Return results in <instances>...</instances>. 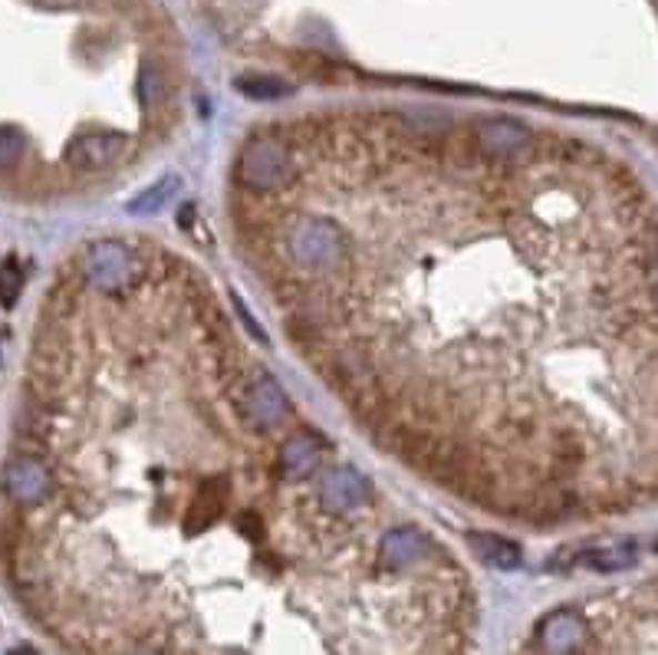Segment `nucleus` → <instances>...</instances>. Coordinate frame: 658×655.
Returning <instances> with one entry per match:
<instances>
[{
  "label": "nucleus",
  "mask_w": 658,
  "mask_h": 655,
  "mask_svg": "<svg viewBox=\"0 0 658 655\" xmlns=\"http://www.w3.org/2000/svg\"><path fill=\"white\" fill-rule=\"evenodd\" d=\"M277 188H237L254 274L296 350L382 449L487 511L583 504L566 356L573 145L487 152L470 125L346 112L277 122Z\"/></svg>",
  "instance_id": "obj_1"
},
{
  "label": "nucleus",
  "mask_w": 658,
  "mask_h": 655,
  "mask_svg": "<svg viewBox=\"0 0 658 655\" xmlns=\"http://www.w3.org/2000/svg\"><path fill=\"white\" fill-rule=\"evenodd\" d=\"M316 494L336 514H363L373 507V484L356 468L316 471Z\"/></svg>",
  "instance_id": "obj_2"
},
{
  "label": "nucleus",
  "mask_w": 658,
  "mask_h": 655,
  "mask_svg": "<svg viewBox=\"0 0 658 655\" xmlns=\"http://www.w3.org/2000/svg\"><path fill=\"white\" fill-rule=\"evenodd\" d=\"M3 491L17 504H43L53 494V474L40 458L20 455L3 468Z\"/></svg>",
  "instance_id": "obj_3"
},
{
  "label": "nucleus",
  "mask_w": 658,
  "mask_h": 655,
  "mask_svg": "<svg viewBox=\"0 0 658 655\" xmlns=\"http://www.w3.org/2000/svg\"><path fill=\"white\" fill-rule=\"evenodd\" d=\"M323 465V442L306 429H293L281 442V468L290 481H310Z\"/></svg>",
  "instance_id": "obj_4"
},
{
  "label": "nucleus",
  "mask_w": 658,
  "mask_h": 655,
  "mask_svg": "<svg viewBox=\"0 0 658 655\" xmlns=\"http://www.w3.org/2000/svg\"><path fill=\"white\" fill-rule=\"evenodd\" d=\"M125 152V139L122 135H77L67 149V162L73 169H102L109 162H119Z\"/></svg>",
  "instance_id": "obj_5"
},
{
  "label": "nucleus",
  "mask_w": 658,
  "mask_h": 655,
  "mask_svg": "<svg viewBox=\"0 0 658 655\" xmlns=\"http://www.w3.org/2000/svg\"><path fill=\"white\" fill-rule=\"evenodd\" d=\"M583 639H586V623H583L579 613H569V609L554 613V616L544 619V626H540V643H544L550 653H573V649H583Z\"/></svg>",
  "instance_id": "obj_6"
},
{
  "label": "nucleus",
  "mask_w": 658,
  "mask_h": 655,
  "mask_svg": "<svg viewBox=\"0 0 658 655\" xmlns=\"http://www.w3.org/2000/svg\"><path fill=\"white\" fill-rule=\"evenodd\" d=\"M586 563L593 570H603V573H616V570H626L636 563V544L632 541H609L596 551L586 554Z\"/></svg>",
  "instance_id": "obj_7"
},
{
  "label": "nucleus",
  "mask_w": 658,
  "mask_h": 655,
  "mask_svg": "<svg viewBox=\"0 0 658 655\" xmlns=\"http://www.w3.org/2000/svg\"><path fill=\"white\" fill-rule=\"evenodd\" d=\"M470 544H474L477 557L497 563V566H507V570H510V566H517V563H520V547H517V544H510V541H504V537L474 534V537H470Z\"/></svg>",
  "instance_id": "obj_8"
},
{
  "label": "nucleus",
  "mask_w": 658,
  "mask_h": 655,
  "mask_svg": "<svg viewBox=\"0 0 658 655\" xmlns=\"http://www.w3.org/2000/svg\"><path fill=\"white\" fill-rule=\"evenodd\" d=\"M175 188H179V179H175V175L162 179L159 185L149 188V191H142L139 198H132V201H129V214H159V211L169 204V198L175 194Z\"/></svg>",
  "instance_id": "obj_9"
},
{
  "label": "nucleus",
  "mask_w": 658,
  "mask_h": 655,
  "mask_svg": "<svg viewBox=\"0 0 658 655\" xmlns=\"http://www.w3.org/2000/svg\"><path fill=\"white\" fill-rule=\"evenodd\" d=\"M20 290H23V271H20V264L13 258H7L0 264V303L3 306H13L17 296H20Z\"/></svg>",
  "instance_id": "obj_10"
},
{
  "label": "nucleus",
  "mask_w": 658,
  "mask_h": 655,
  "mask_svg": "<svg viewBox=\"0 0 658 655\" xmlns=\"http://www.w3.org/2000/svg\"><path fill=\"white\" fill-rule=\"evenodd\" d=\"M23 155V132L13 125H0V169L17 165Z\"/></svg>",
  "instance_id": "obj_11"
},
{
  "label": "nucleus",
  "mask_w": 658,
  "mask_h": 655,
  "mask_svg": "<svg viewBox=\"0 0 658 655\" xmlns=\"http://www.w3.org/2000/svg\"><path fill=\"white\" fill-rule=\"evenodd\" d=\"M652 290H656V306H658V271H656V283H652Z\"/></svg>",
  "instance_id": "obj_12"
}]
</instances>
